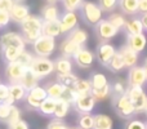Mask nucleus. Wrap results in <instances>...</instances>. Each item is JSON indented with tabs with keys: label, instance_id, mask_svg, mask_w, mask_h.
I'll return each instance as SVG.
<instances>
[{
	"label": "nucleus",
	"instance_id": "1",
	"mask_svg": "<svg viewBox=\"0 0 147 129\" xmlns=\"http://www.w3.org/2000/svg\"><path fill=\"white\" fill-rule=\"evenodd\" d=\"M20 26L21 35H22L26 44H32L34 41H36L41 36V27H43L41 17L30 14L20 23Z\"/></svg>",
	"mask_w": 147,
	"mask_h": 129
},
{
	"label": "nucleus",
	"instance_id": "2",
	"mask_svg": "<svg viewBox=\"0 0 147 129\" xmlns=\"http://www.w3.org/2000/svg\"><path fill=\"white\" fill-rule=\"evenodd\" d=\"M112 107H114L116 115L121 119L129 120L136 115V110L127 93L121 94V96H112Z\"/></svg>",
	"mask_w": 147,
	"mask_h": 129
},
{
	"label": "nucleus",
	"instance_id": "3",
	"mask_svg": "<svg viewBox=\"0 0 147 129\" xmlns=\"http://www.w3.org/2000/svg\"><path fill=\"white\" fill-rule=\"evenodd\" d=\"M81 18L88 26H96L99 21H102V10L98 7V4L92 1H84L80 7Z\"/></svg>",
	"mask_w": 147,
	"mask_h": 129
},
{
	"label": "nucleus",
	"instance_id": "4",
	"mask_svg": "<svg viewBox=\"0 0 147 129\" xmlns=\"http://www.w3.org/2000/svg\"><path fill=\"white\" fill-rule=\"evenodd\" d=\"M32 51L35 53V57H45V58H48L56 51V39L41 35L38 40L32 43Z\"/></svg>",
	"mask_w": 147,
	"mask_h": 129
},
{
	"label": "nucleus",
	"instance_id": "5",
	"mask_svg": "<svg viewBox=\"0 0 147 129\" xmlns=\"http://www.w3.org/2000/svg\"><path fill=\"white\" fill-rule=\"evenodd\" d=\"M127 96L129 97L133 107L136 110V114H142L145 112L147 105V96L142 86H128Z\"/></svg>",
	"mask_w": 147,
	"mask_h": 129
},
{
	"label": "nucleus",
	"instance_id": "6",
	"mask_svg": "<svg viewBox=\"0 0 147 129\" xmlns=\"http://www.w3.org/2000/svg\"><path fill=\"white\" fill-rule=\"evenodd\" d=\"M119 30L111 25L107 20H102L94 26V34L99 43H109L111 39H114L117 35Z\"/></svg>",
	"mask_w": 147,
	"mask_h": 129
},
{
	"label": "nucleus",
	"instance_id": "7",
	"mask_svg": "<svg viewBox=\"0 0 147 129\" xmlns=\"http://www.w3.org/2000/svg\"><path fill=\"white\" fill-rule=\"evenodd\" d=\"M30 68L39 76V79H43L54 72V62L45 57H35Z\"/></svg>",
	"mask_w": 147,
	"mask_h": 129
},
{
	"label": "nucleus",
	"instance_id": "8",
	"mask_svg": "<svg viewBox=\"0 0 147 129\" xmlns=\"http://www.w3.org/2000/svg\"><path fill=\"white\" fill-rule=\"evenodd\" d=\"M96 106V99L92 96V93L78 94L75 102L72 103V107L78 114H90Z\"/></svg>",
	"mask_w": 147,
	"mask_h": 129
},
{
	"label": "nucleus",
	"instance_id": "9",
	"mask_svg": "<svg viewBox=\"0 0 147 129\" xmlns=\"http://www.w3.org/2000/svg\"><path fill=\"white\" fill-rule=\"evenodd\" d=\"M116 53V49L112 44L110 43H99L96 48V54L94 56L97 57V61L99 62L102 66L107 67L110 59L114 57V54Z\"/></svg>",
	"mask_w": 147,
	"mask_h": 129
},
{
	"label": "nucleus",
	"instance_id": "10",
	"mask_svg": "<svg viewBox=\"0 0 147 129\" xmlns=\"http://www.w3.org/2000/svg\"><path fill=\"white\" fill-rule=\"evenodd\" d=\"M147 81V75L142 66H134L128 71V86H143Z\"/></svg>",
	"mask_w": 147,
	"mask_h": 129
},
{
	"label": "nucleus",
	"instance_id": "11",
	"mask_svg": "<svg viewBox=\"0 0 147 129\" xmlns=\"http://www.w3.org/2000/svg\"><path fill=\"white\" fill-rule=\"evenodd\" d=\"M26 68L23 67L21 63L18 62H12V63H8L5 67V79L9 84H14V83H20L21 79H22L23 74H25Z\"/></svg>",
	"mask_w": 147,
	"mask_h": 129
},
{
	"label": "nucleus",
	"instance_id": "12",
	"mask_svg": "<svg viewBox=\"0 0 147 129\" xmlns=\"http://www.w3.org/2000/svg\"><path fill=\"white\" fill-rule=\"evenodd\" d=\"M5 47H17L20 49H25L26 43L21 34L5 32L0 36V48H5Z\"/></svg>",
	"mask_w": 147,
	"mask_h": 129
},
{
	"label": "nucleus",
	"instance_id": "13",
	"mask_svg": "<svg viewBox=\"0 0 147 129\" xmlns=\"http://www.w3.org/2000/svg\"><path fill=\"white\" fill-rule=\"evenodd\" d=\"M94 58H96V56H94L93 52H90L89 49L84 48V47L72 57L74 62H75L80 68H89L92 65H93Z\"/></svg>",
	"mask_w": 147,
	"mask_h": 129
},
{
	"label": "nucleus",
	"instance_id": "14",
	"mask_svg": "<svg viewBox=\"0 0 147 129\" xmlns=\"http://www.w3.org/2000/svg\"><path fill=\"white\" fill-rule=\"evenodd\" d=\"M59 26L61 34H69L75 27H78V16L75 14V12H65L59 17Z\"/></svg>",
	"mask_w": 147,
	"mask_h": 129
},
{
	"label": "nucleus",
	"instance_id": "15",
	"mask_svg": "<svg viewBox=\"0 0 147 129\" xmlns=\"http://www.w3.org/2000/svg\"><path fill=\"white\" fill-rule=\"evenodd\" d=\"M117 52H119V54L121 56L123 62H124V65H125L127 68H132V67H134V66H137V63H138V53H136V52L133 51L132 48H129L127 44H124L123 47H120V49Z\"/></svg>",
	"mask_w": 147,
	"mask_h": 129
},
{
	"label": "nucleus",
	"instance_id": "16",
	"mask_svg": "<svg viewBox=\"0 0 147 129\" xmlns=\"http://www.w3.org/2000/svg\"><path fill=\"white\" fill-rule=\"evenodd\" d=\"M127 45L132 48L136 53L140 54L141 52L145 51L147 45V38L143 34H137V35H128L127 36Z\"/></svg>",
	"mask_w": 147,
	"mask_h": 129
},
{
	"label": "nucleus",
	"instance_id": "17",
	"mask_svg": "<svg viewBox=\"0 0 147 129\" xmlns=\"http://www.w3.org/2000/svg\"><path fill=\"white\" fill-rule=\"evenodd\" d=\"M9 16H10V21L21 23L26 17L30 16V9H28L27 5L22 4V3H14L13 8L9 12Z\"/></svg>",
	"mask_w": 147,
	"mask_h": 129
},
{
	"label": "nucleus",
	"instance_id": "18",
	"mask_svg": "<svg viewBox=\"0 0 147 129\" xmlns=\"http://www.w3.org/2000/svg\"><path fill=\"white\" fill-rule=\"evenodd\" d=\"M39 81H40L39 76L36 75V74L34 72L30 67H28V68H26V70H25V74H23V76H22V79H21L20 84L28 92V91H31L32 88L38 86L39 85Z\"/></svg>",
	"mask_w": 147,
	"mask_h": 129
},
{
	"label": "nucleus",
	"instance_id": "19",
	"mask_svg": "<svg viewBox=\"0 0 147 129\" xmlns=\"http://www.w3.org/2000/svg\"><path fill=\"white\" fill-rule=\"evenodd\" d=\"M81 48H83V47L78 45V44L74 43L72 40H70L69 38H66V39H63V40H62L61 45H59V52H61V54L63 57L72 58V57L75 56V54L78 53Z\"/></svg>",
	"mask_w": 147,
	"mask_h": 129
},
{
	"label": "nucleus",
	"instance_id": "20",
	"mask_svg": "<svg viewBox=\"0 0 147 129\" xmlns=\"http://www.w3.org/2000/svg\"><path fill=\"white\" fill-rule=\"evenodd\" d=\"M22 51H25V49H20L17 47H5V48H0V54H1L3 61L8 65L17 61Z\"/></svg>",
	"mask_w": 147,
	"mask_h": 129
},
{
	"label": "nucleus",
	"instance_id": "21",
	"mask_svg": "<svg viewBox=\"0 0 147 129\" xmlns=\"http://www.w3.org/2000/svg\"><path fill=\"white\" fill-rule=\"evenodd\" d=\"M54 62V71L57 72V75H65V74L72 72V61L71 58L67 57H58Z\"/></svg>",
	"mask_w": 147,
	"mask_h": 129
},
{
	"label": "nucleus",
	"instance_id": "22",
	"mask_svg": "<svg viewBox=\"0 0 147 129\" xmlns=\"http://www.w3.org/2000/svg\"><path fill=\"white\" fill-rule=\"evenodd\" d=\"M41 35L49 36V38H53V39H56L57 36L61 35V26H59V20L58 21H51V22H44V21H43Z\"/></svg>",
	"mask_w": 147,
	"mask_h": 129
},
{
	"label": "nucleus",
	"instance_id": "23",
	"mask_svg": "<svg viewBox=\"0 0 147 129\" xmlns=\"http://www.w3.org/2000/svg\"><path fill=\"white\" fill-rule=\"evenodd\" d=\"M89 81L92 85V91H99V89L106 88L110 84V81L107 80L106 75L101 72H92L89 76Z\"/></svg>",
	"mask_w": 147,
	"mask_h": 129
},
{
	"label": "nucleus",
	"instance_id": "24",
	"mask_svg": "<svg viewBox=\"0 0 147 129\" xmlns=\"http://www.w3.org/2000/svg\"><path fill=\"white\" fill-rule=\"evenodd\" d=\"M41 20L44 22H51V21L59 20V12L56 4H47L41 9Z\"/></svg>",
	"mask_w": 147,
	"mask_h": 129
},
{
	"label": "nucleus",
	"instance_id": "25",
	"mask_svg": "<svg viewBox=\"0 0 147 129\" xmlns=\"http://www.w3.org/2000/svg\"><path fill=\"white\" fill-rule=\"evenodd\" d=\"M117 7L124 14L134 16L138 13V0H117Z\"/></svg>",
	"mask_w": 147,
	"mask_h": 129
},
{
	"label": "nucleus",
	"instance_id": "26",
	"mask_svg": "<svg viewBox=\"0 0 147 129\" xmlns=\"http://www.w3.org/2000/svg\"><path fill=\"white\" fill-rule=\"evenodd\" d=\"M45 91L47 94H48L49 98H53V99H59L65 91V86L62 84H59L58 81H49V83L45 84Z\"/></svg>",
	"mask_w": 147,
	"mask_h": 129
},
{
	"label": "nucleus",
	"instance_id": "27",
	"mask_svg": "<svg viewBox=\"0 0 147 129\" xmlns=\"http://www.w3.org/2000/svg\"><path fill=\"white\" fill-rule=\"evenodd\" d=\"M124 30L127 35H137V34H143V25L140 18H132L127 21L124 26Z\"/></svg>",
	"mask_w": 147,
	"mask_h": 129
},
{
	"label": "nucleus",
	"instance_id": "28",
	"mask_svg": "<svg viewBox=\"0 0 147 129\" xmlns=\"http://www.w3.org/2000/svg\"><path fill=\"white\" fill-rule=\"evenodd\" d=\"M67 38H69L70 40H72L74 43H76L78 45L83 47L84 44L88 41V34H86V31L83 30V28L75 27L71 32L67 34Z\"/></svg>",
	"mask_w": 147,
	"mask_h": 129
},
{
	"label": "nucleus",
	"instance_id": "29",
	"mask_svg": "<svg viewBox=\"0 0 147 129\" xmlns=\"http://www.w3.org/2000/svg\"><path fill=\"white\" fill-rule=\"evenodd\" d=\"M27 94V91L21 85L20 83H14V84H9V96L12 97V99L14 102H20L23 101Z\"/></svg>",
	"mask_w": 147,
	"mask_h": 129
},
{
	"label": "nucleus",
	"instance_id": "30",
	"mask_svg": "<svg viewBox=\"0 0 147 129\" xmlns=\"http://www.w3.org/2000/svg\"><path fill=\"white\" fill-rule=\"evenodd\" d=\"M56 103H57V99L47 97V98L40 103V107H39L38 111L40 112L43 116H53L54 109H56Z\"/></svg>",
	"mask_w": 147,
	"mask_h": 129
},
{
	"label": "nucleus",
	"instance_id": "31",
	"mask_svg": "<svg viewBox=\"0 0 147 129\" xmlns=\"http://www.w3.org/2000/svg\"><path fill=\"white\" fill-rule=\"evenodd\" d=\"M70 107H71L70 103L62 101V99H57L56 109H54V114H53V119L62 120L63 118H66L67 114H69V111H70Z\"/></svg>",
	"mask_w": 147,
	"mask_h": 129
},
{
	"label": "nucleus",
	"instance_id": "32",
	"mask_svg": "<svg viewBox=\"0 0 147 129\" xmlns=\"http://www.w3.org/2000/svg\"><path fill=\"white\" fill-rule=\"evenodd\" d=\"M93 129H112V119L105 114L94 115Z\"/></svg>",
	"mask_w": 147,
	"mask_h": 129
},
{
	"label": "nucleus",
	"instance_id": "33",
	"mask_svg": "<svg viewBox=\"0 0 147 129\" xmlns=\"http://www.w3.org/2000/svg\"><path fill=\"white\" fill-rule=\"evenodd\" d=\"M107 68H109L111 72H120L121 70H124L125 68V65H124V62H123V58H121V56L119 54V52L117 51H116V53L114 54V57L110 59L109 65H107Z\"/></svg>",
	"mask_w": 147,
	"mask_h": 129
},
{
	"label": "nucleus",
	"instance_id": "34",
	"mask_svg": "<svg viewBox=\"0 0 147 129\" xmlns=\"http://www.w3.org/2000/svg\"><path fill=\"white\" fill-rule=\"evenodd\" d=\"M78 79L79 78L74 72L65 74V75H57V81H58L59 84H62L65 88H72L74 89Z\"/></svg>",
	"mask_w": 147,
	"mask_h": 129
},
{
	"label": "nucleus",
	"instance_id": "35",
	"mask_svg": "<svg viewBox=\"0 0 147 129\" xmlns=\"http://www.w3.org/2000/svg\"><path fill=\"white\" fill-rule=\"evenodd\" d=\"M78 127L80 129H93L94 128V116L92 114H79Z\"/></svg>",
	"mask_w": 147,
	"mask_h": 129
},
{
	"label": "nucleus",
	"instance_id": "36",
	"mask_svg": "<svg viewBox=\"0 0 147 129\" xmlns=\"http://www.w3.org/2000/svg\"><path fill=\"white\" fill-rule=\"evenodd\" d=\"M74 91L78 94H85V93H90L92 91V85L89 79H78L75 86H74Z\"/></svg>",
	"mask_w": 147,
	"mask_h": 129
},
{
	"label": "nucleus",
	"instance_id": "37",
	"mask_svg": "<svg viewBox=\"0 0 147 129\" xmlns=\"http://www.w3.org/2000/svg\"><path fill=\"white\" fill-rule=\"evenodd\" d=\"M111 86V96H121V94L127 93L128 89V84L124 83L123 80H115L114 83H110Z\"/></svg>",
	"mask_w": 147,
	"mask_h": 129
},
{
	"label": "nucleus",
	"instance_id": "38",
	"mask_svg": "<svg viewBox=\"0 0 147 129\" xmlns=\"http://www.w3.org/2000/svg\"><path fill=\"white\" fill-rule=\"evenodd\" d=\"M107 21H109V22L111 23L114 27H116L117 30L124 28L125 22H127V20L124 18V16L120 14V13H111V14L107 17Z\"/></svg>",
	"mask_w": 147,
	"mask_h": 129
},
{
	"label": "nucleus",
	"instance_id": "39",
	"mask_svg": "<svg viewBox=\"0 0 147 129\" xmlns=\"http://www.w3.org/2000/svg\"><path fill=\"white\" fill-rule=\"evenodd\" d=\"M27 94H28V96H31L32 98H35L36 101H39V102H43L44 99L48 97L45 88H44V86H41V85H38V86H35V88H32L31 91L27 92Z\"/></svg>",
	"mask_w": 147,
	"mask_h": 129
},
{
	"label": "nucleus",
	"instance_id": "40",
	"mask_svg": "<svg viewBox=\"0 0 147 129\" xmlns=\"http://www.w3.org/2000/svg\"><path fill=\"white\" fill-rule=\"evenodd\" d=\"M20 120H21V110L18 109L16 105H12V106H10V111H9V116L5 120V123L10 127V125L18 123Z\"/></svg>",
	"mask_w": 147,
	"mask_h": 129
},
{
	"label": "nucleus",
	"instance_id": "41",
	"mask_svg": "<svg viewBox=\"0 0 147 129\" xmlns=\"http://www.w3.org/2000/svg\"><path fill=\"white\" fill-rule=\"evenodd\" d=\"M34 58H35V56H34V54H31L30 52H27L25 49V51H22V53L20 54V57H18V59L16 62L21 63L25 68H28L31 66V63H32Z\"/></svg>",
	"mask_w": 147,
	"mask_h": 129
},
{
	"label": "nucleus",
	"instance_id": "42",
	"mask_svg": "<svg viewBox=\"0 0 147 129\" xmlns=\"http://www.w3.org/2000/svg\"><path fill=\"white\" fill-rule=\"evenodd\" d=\"M92 96L94 97L96 102H99V101H105L109 96H111V86L110 84L103 89H99V91H90Z\"/></svg>",
	"mask_w": 147,
	"mask_h": 129
},
{
	"label": "nucleus",
	"instance_id": "43",
	"mask_svg": "<svg viewBox=\"0 0 147 129\" xmlns=\"http://www.w3.org/2000/svg\"><path fill=\"white\" fill-rule=\"evenodd\" d=\"M98 7L102 12H112L117 7V0H98Z\"/></svg>",
	"mask_w": 147,
	"mask_h": 129
},
{
	"label": "nucleus",
	"instance_id": "44",
	"mask_svg": "<svg viewBox=\"0 0 147 129\" xmlns=\"http://www.w3.org/2000/svg\"><path fill=\"white\" fill-rule=\"evenodd\" d=\"M84 3V0H62L66 12H75V10L80 9L81 4Z\"/></svg>",
	"mask_w": 147,
	"mask_h": 129
},
{
	"label": "nucleus",
	"instance_id": "45",
	"mask_svg": "<svg viewBox=\"0 0 147 129\" xmlns=\"http://www.w3.org/2000/svg\"><path fill=\"white\" fill-rule=\"evenodd\" d=\"M76 97H78V93H76L72 88H65L63 93H62V96H61V98H59V99L67 102V103H70L72 106V103L75 102Z\"/></svg>",
	"mask_w": 147,
	"mask_h": 129
},
{
	"label": "nucleus",
	"instance_id": "46",
	"mask_svg": "<svg viewBox=\"0 0 147 129\" xmlns=\"http://www.w3.org/2000/svg\"><path fill=\"white\" fill-rule=\"evenodd\" d=\"M125 129H147V125L146 123L141 122V120L133 119L128 122V124L125 125Z\"/></svg>",
	"mask_w": 147,
	"mask_h": 129
},
{
	"label": "nucleus",
	"instance_id": "47",
	"mask_svg": "<svg viewBox=\"0 0 147 129\" xmlns=\"http://www.w3.org/2000/svg\"><path fill=\"white\" fill-rule=\"evenodd\" d=\"M47 129H69L67 128V125L65 124L62 120L59 119H52L51 122H49L48 127H47Z\"/></svg>",
	"mask_w": 147,
	"mask_h": 129
},
{
	"label": "nucleus",
	"instance_id": "48",
	"mask_svg": "<svg viewBox=\"0 0 147 129\" xmlns=\"http://www.w3.org/2000/svg\"><path fill=\"white\" fill-rule=\"evenodd\" d=\"M9 111H10V105H7L5 102L0 103V120L5 122L9 116Z\"/></svg>",
	"mask_w": 147,
	"mask_h": 129
},
{
	"label": "nucleus",
	"instance_id": "49",
	"mask_svg": "<svg viewBox=\"0 0 147 129\" xmlns=\"http://www.w3.org/2000/svg\"><path fill=\"white\" fill-rule=\"evenodd\" d=\"M9 96V84L0 83V102H4Z\"/></svg>",
	"mask_w": 147,
	"mask_h": 129
},
{
	"label": "nucleus",
	"instance_id": "50",
	"mask_svg": "<svg viewBox=\"0 0 147 129\" xmlns=\"http://www.w3.org/2000/svg\"><path fill=\"white\" fill-rule=\"evenodd\" d=\"M10 22V16L8 12H4V10H0V28L7 27L8 23Z\"/></svg>",
	"mask_w": 147,
	"mask_h": 129
},
{
	"label": "nucleus",
	"instance_id": "51",
	"mask_svg": "<svg viewBox=\"0 0 147 129\" xmlns=\"http://www.w3.org/2000/svg\"><path fill=\"white\" fill-rule=\"evenodd\" d=\"M14 0H0V10H4V12H10V9L14 5Z\"/></svg>",
	"mask_w": 147,
	"mask_h": 129
},
{
	"label": "nucleus",
	"instance_id": "52",
	"mask_svg": "<svg viewBox=\"0 0 147 129\" xmlns=\"http://www.w3.org/2000/svg\"><path fill=\"white\" fill-rule=\"evenodd\" d=\"M9 129H28V124L25 122V120L21 119L18 123H16V124L10 125Z\"/></svg>",
	"mask_w": 147,
	"mask_h": 129
},
{
	"label": "nucleus",
	"instance_id": "53",
	"mask_svg": "<svg viewBox=\"0 0 147 129\" xmlns=\"http://www.w3.org/2000/svg\"><path fill=\"white\" fill-rule=\"evenodd\" d=\"M138 13L141 14L147 13V0H138Z\"/></svg>",
	"mask_w": 147,
	"mask_h": 129
},
{
	"label": "nucleus",
	"instance_id": "54",
	"mask_svg": "<svg viewBox=\"0 0 147 129\" xmlns=\"http://www.w3.org/2000/svg\"><path fill=\"white\" fill-rule=\"evenodd\" d=\"M141 22H142V25H143V28H145V30H147V13L146 14H142L141 16Z\"/></svg>",
	"mask_w": 147,
	"mask_h": 129
},
{
	"label": "nucleus",
	"instance_id": "55",
	"mask_svg": "<svg viewBox=\"0 0 147 129\" xmlns=\"http://www.w3.org/2000/svg\"><path fill=\"white\" fill-rule=\"evenodd\" d=\"M143 70H145V72H146V75H147V58H145V62H143Z\"/></svg>",
	"mask_w": 147,
	"mask_h": 129
},
{
	"label": "nucleus",
	"instance_id": "56",
	"mask_svg": "<svg viewBox=\"0 0 147 129\" xmlns=\"http://www.w3.org/2000/svg\"><path fill=\"white\" fill-rule=\"evenodd\" d=\"M47 1L49 3V4H54L56 1H58V0H47Z\"/></svg>",
	"mask_w": 147,
	"mask_h": 129
},
{
	"label": "nucleus",
	"instance_id": "57",
	"mask_svg": "<svg viewBox=\"0 0 147 129\" xmlns=\"http://www.w3.org/2000/svg\"><path fill=\"white\" fill-rule=\"evenodd\" d=\"M14 1H16V3H21V1H22V0H14Z\"/></svg>",
	"mask_w": 147,
	"mask_h": 129
},
{
	"label": "nucleus",
	"instance_id": "58",
	"mask_svg": "<svg viewBox=\"0 0 147 129\" xmlns=\"http://www.w3.org/2000/svg\"><path fill=\"white\" fill-rule=\"evenodd\" d=\"M145 112H146V115H147V105H146V109H145Z\"/></svg>",
	"mask_w": 147,
	"mask_h": 129
},
{
	"label": "nucleus",
	"instance_id": "59",
	"mask_svg": "<svg viewBox=\"0 0 147 129\" xmlns=\"http://www.w3.org/2000/svg\"><path fill=\"white\" fill-rule=\"evenodd\" d=\"M69 129H80V128H79V127H78V128H69Z\"/></svg>",
	"mask_w": 147,
	"mask_h": 129
},
{
	"label": "nucleus",
	"instance_id": "60",
	"mask_svg": "<svg viewBox=\"0 0 147 129\" xmlns=\"http://www.w3.org/2000/svg\"><path fill=\"white\" fill-rule=\"evenodd\" d=\"M0 103H1V102H0Z\"/></svg>",
	"mask_w": 147,
	"mask_h": 129
},
{
	"label": "nucleus",
	"instance_id": "61",
	"mask_svg": "<svg viewBox=\"0 0 147 129\" xmlns=\"http://www.w3.org/2000/svg\"><path fill=\"white\" fill-rule=\"evenodd\" d=\"M146 125H147V124H146Z\"/></svg>",
	"mask_w": 147,
	"mask_h": 129
}]
</instances>
